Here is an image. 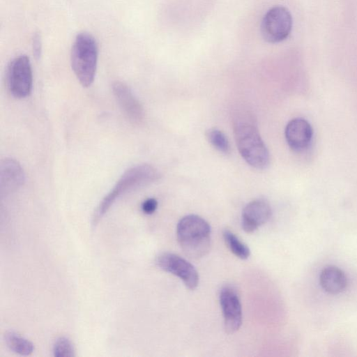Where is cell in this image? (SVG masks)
<instances>
[{"mask_svg": "<svg viewBox=\"0 0 357 357\" xmlns=\"http://www.w3.org/2000/svg\"><path fill=\"white\" fill-rule=\"evenodd\" d=\"M234 132L239 153L247 163L257 169L266 168L268 151L253 119L243 114L236 116Z\"/></svg>", "mask_w": 357, "mask_h": 357, "instance_id": "obj_1", "label": "cell"}, {"mask_svg": "<svg viewBox=\"0 0 357 357\" xmlns=\"http://www.w3.org/2000/svg\"><path fill=\"white\" fill-rule=\"evenodd\" d=\"M159 177L157 169L148 164L137 165L127 169L96 207L92 218L93 225L99 222L119 197L127 192L149 185Z\"/></svg>", "mask_w": 357, "mask_h": 357, "instance_id": "obj_2", "label": "cell"}, {"mask_svg": "<svg viewBox=\"0 0 357 357\" xmlns=\"http://www.w3.org/2000/svg\"><path fill=\"white\" fill-rule=\"evenodd\" d=\"M176 236L181 248L190 258H201L210 250L211 227L199 215L190 214L183 217L177 224Z\"/></svg>", "mask_w": 357, "mask_h": 357, "instance_id": "obj_3", "label": "cell"}, {"mask_svg": "<svg viewBox=\"0 0 357 357\" xmlns=\"http://www.w3.org/2000/svg\"><path fill=\"white\" fill-rule=\"evenodd\" d=\"M98 47L94 37L82 32L74 40L70 51L72 69L84 87L93 82L98 63Z\"/></svg>", "mask_w": 357, "mask_h": 357, "instance_id": "obj_4", "label": "cell"}, {"mask_svg": "<svg viewBox=\"0 0 357 357\" xmlns=\"http://www.w3.org/2000/svg\"><path fill=\"white\" fill-rule=\"evenodd\" d=\"M6 82L13 97L20 99L30 95L33 86V73L28 56L19 55L10 62L6 71Z\"/></svg>", "mask_w": 357, "mask_h": 357, "instance_id": "obj_5", "label": "cell"}, {"mask_svg": "<svg viewBox=\"0 0 357 357\" xmlns=\"http://www.w3.org/2000/svg\"><path fill=\"white\" fill-rule=\"evenodd\" d=\"M292 17L287 8L274 6L264 15L261 23L263 38L271 43H278L285 40L291 33Z\"/></svg>", "mask_w": 357, "mask_h": 357, "instance_id": "obj_6", "label": "cell"}, {"mask_svg": "<svg viewBox=\"0 0 357 357\" xmlns=\"http://www.w3.org/2000/svg\"><path fill=\"white\" fill-rule=\"evenodd\" d=\"M156 264L162 270L178 277L190 289L199 284V274L192 264L178 255L164 252L157 257Z\"/></svg>", "mask_w": 357, "mask_h": 357, "instance_id": "obj_7", "label": "cell"}, {"mask_svg": "<svg viewBox=\"0 0 357 357\" xmlns=\"http://www.w3.org/2000/svg\"><path fill=\"white\" fill-rule=\"evenodd\" d=\"M224 318L225 329L228 333L237 331L242 324V307L238 294L231 285L222 287L219 295Z\"/></svg>", "mask_w": 357, "mask_h": 357, "instance_id": "obj_8", "label": "cell"}, {"mask_svg": "<svg viewBox=\"0 0 357 357\" xmlns=\"http://www.w3.org/2000/svg\"><path fill=\"white\" fill-rule=\"evenodd\" d=\"M114 98L126 117L132 123L139 124L144 119V108L131 89L122 82L112 84Z\"/></svg>", "mask_w": 357, "mask_h": 357, "instance_id": "obj_9", "label": "cell"}, {"mask_svg": "<svg viewBox=\"0 0 357 357\" xmlns=\"http://www.w3.org/2000/svg\"><path fill=\"white\" fill-rule=\"evenodd\" d=\"M271 213V208L266 201L255 199L250 202L242 213L243 229L247 233L254 232L270 219Z\"/></svg>", "mask_w": 357, "mask_h": 357, "instance_id": "obj_10", "label": "cell"}, {"mask_svg": "<svg viewBox=\"0 0 357 357\" xmlns=\"http://www.w3.org/2000/svg\"><path fill=\"white\" fill-rule=\"evenodd\" d=\"M284 134L289 147L294 151H301L310 145L313 131L307 120L295 118L287 123Z\"/></svg>", "mask_w": 357, "mask_h": 357, "instance_id": "obj_11", "label": "cell"}, {"mask_svg": "<svg viewBox=\"0 0 357 357\" xmlns=\"http://www.w3.org/2000/svg\"><path fill=\"white\" fill-rule=\"evenodd\" d=\"M25 174L21 165L13 158L1 160L0 166V185L2 193L10 192L23 185Z\"/></svg>", "mask_w": 357, "mask_h": 357, "instance_id": "obj_12", "label": "cell"}, {"mask_svg": "<svg viewBox=\"0 0 357 357\" xmlns=\"http://www.w3.org/2000/svg\"><path fill=\"white\" fill-rule=\"evenodd\" d=\"M320 284L327 292L333 294L342 292L347 286V277L338 267L328 266L320 274Z\"/></svg>", "mask_w": 357, "mask_h": 357, "instance_id": "obj_13", "label": "cell"}, {"mask_svg": "<svg viewBox=\"0 0 357 357\" xmlns=\"http://www.w3.org/2000/svg\"><path fill=\"white\" fill-rule=\"evenodd\" d=\"M4 340L9 349L16 354L29 356L33 351V344L15 332H7L4 335Z\"/></svg>", "mask_w": 357, "mask_h": 357, "instance_id": "obj_14", "label": "cell"}, {"mask_svg": "<svg viewBox=\"0 0 357 357\" xmlns=\"http://www.w3.org/2000/svg\"><path fill=\"white\" fill-rule=\"evenodd\" d=\"M222 236L227 247L235 256L241 259L249 257L250 255L249 248L232 231L225 229L222 232Z\"/></svg>", "mask_w": 357, "mask_h": 357, "instance_id": "obj_15", "label": "cell"}, {"mask_svg": "<svg viewBox=\"0 0 357 357\" xmlns=\"http://www.w3.org/2000/svg\"><path fill=\"white\" fill-rule=\"evenodd\" d=\"M208 142L219 151L227 153L229 152V144L225 135L218 129L211 128L206 132Z\"/></svg>", "mask_w": 357, "mask_h": 357, "instance_id": "obj_16", "label": "cell"}, {"mask_svg": "<svg viewBox=\"0 0 357 357\" xmlns=\"http://www.w3.org/2000/svg\"><path fill=\"white\" fill-rule=\"evenodd\" d=\"M53 355L55 357H73L75 356L71 341L66 337H60L53 345Z\"/></svg>", "mask_w": 357, "mask_h": 357, "instance_id": "obj_17", "label": "cell"}, {"mask_svg": "<svg viewBox=\"0 0 357 357\" xmlns=\"http://www.w3.org/2000/svg\"><path fill=\"white\" fill-rule=\"evenodd\" d=\"M33 54L36 59H39L42 52V40L40 35L35 33L32 39Z\"/></svg>", "mask_w": 357, "mask_h": 357, "instance_id": "obj_18", "label": "cell"}, {"mask_svg": "<svg viewBox=\"0 0 357 357\" xmlns=\"http://www.w3.org/2000/svg\"><path fill=\"white\" fill-rule=\"evenodd\" d=\"M158 207V202L154 198L146 199L142 204V210L146 214H152Z\"/></svg>", "mask_w": 357, "mask_h": 357, "instance_id": "obj_19", "label": "cell"}]
</instances>
